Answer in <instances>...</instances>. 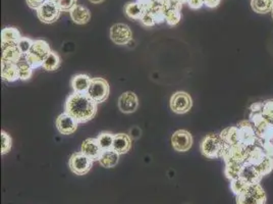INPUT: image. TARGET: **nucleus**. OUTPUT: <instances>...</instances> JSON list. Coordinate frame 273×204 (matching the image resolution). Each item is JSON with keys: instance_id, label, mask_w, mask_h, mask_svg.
Returning <instances> with one entry per match:
<instances>
[{"instance_id": "9d476101", "label": "nucleus", "mask_w": 273, "mask_h": 204, "mask_svg": "<svg viewBox=\"0 0 273 204\" xmlns=\"http://www.w3.org/2000/svg\"><path fill=\"white\" fill-rule=\"evenodd\" d=\"M193 105L191 96L186 92H176L170 99V108L174 113L184 114L188 112Z\"/></svg>"}, {"instance_id": "2eb2a0df", "label": "nucleus", "mask_w": 273, "mask_h": 204, "mask_svg": "<svg viewBox=\"0 0 273 204\" xmlns=\"http://www.w3.org/2000/svg\"><path fill=\"white\" fill-rule=\"evenodd\" d=\"M102 151L103 150L99 145L97 138H88L83 142L81 146V152L87 155L93 161L99 159Z\"/></svg>"}, {"instance_id": "58836bf2", "label": "nucleus", "mask_w": 273, "mask_h": 204, "mask_svg": "<svg viewBox=\"0 0 273 204\" xmlns=\"http://www.w3.org/2000/svg\"><path fill=\"white\" fill-rule=\"evenodd\" d=\"M258 144L261 145V147L263 148L265 154L269 157L273 158V141H258Z\"/></svg>"}, {"instance_id": "79ce46f5", "label": "nucleus", "mask_w": 273, "mask_h": 204, "mask_svg": "<svg viewBox=\"0 0 273 204\" xmlns=\"http://www.w3.org/2000/svg\"><path fill=\"white\" fill-rule=\"evenodd\" d=\"M47 0H27V5L33 9V10H38L44 3H46Z\"/></svg>"}, {"instance_id": "de8ad7c7", "label": "nucleus", "mask_w": 273, "mask_h": 204, "mask_svg": "<svg viewBox=\"0 0 273 204\" xmlns=\"http://www.w3.org/2000/svg\"><path fill=\"white\" fill-rule=\"evenodd\" d=\"M155 2L156 3H158V4H161V5H163L165 2H166V0H155Z\"/></svg>"}, {"instance_id": "37998d69", "label": "nucleus", "mask_w": 273, "mask_h": 204, "mask_svg": "<svg viewBox=\"0 0 273 204\" xmlns=\"http://www.w3.org/2000/svg\"><path fill=\"white\" fill-rule=\"evenodd\" d=\"M141 134H142V131H141V129L139 127H132L129 130L128 136L130 137V139L135 140V139H139L141 137Z\"/></svg>"}, {"instance_id": "49530a36", "label": "nucleus", "mask_w": 273, "mask_h": 204, "mask_svg": "<svg viewBox=\"0 0 273 204\" xmlns=\"http://www.w3.org/2000/svg\"><path fill=\"white\" fill-rule=\"evenodd\" d=\"M174 2H176V3L180 4V5H184V4L188 3V0H174Z\"/></svg>"}, {"instance_id": "6ab92c4d", "label": "nucleus", "mask_w": 273, "mask_h": 204, "mask_svg": "<svg viewBox=\"0 0 273 204\" xmlns=\"http://www.w3.org/2000/svg\"><path fill=\"white\" fill-rule=\"evenodd\" d=\"M131 146V139L127 134H116L114 135V140L112 144V149L119 155L126 153Z\"/></svg>"}, {"instance_id": "b1692460", "label": "nucleus", "mask_w": 273, "mask_h": 204, "mask_svg": "<svg viewBox=\"0 0 273 204\" xmlns=\"http://www.w3.org/2000/svg\"><path fill=\"white\" fill-rule=\"evenodd\" d=\"M222 140L225 142L226 145L232 146V145H237L241 144L240 142V132L238 127H231L225 129L223 132L220 134Z\"/></svg>"}, {"instance_id": "c756f323", "label": "nucleus", "mask_w": 273, "mask_h": 204, "mask_svg": "<svg viewBox=\"0 0 273 204\" xmlns=\"http://www.w3.org/2000/svg\"><path fill=\"white\" fill-rule=\"evenodd\" d=\"M97 140H98V143L101 146L102 150L112 149V144H113V140H114V134L109 133V132H102L97 137Z\"/></svg>"}, {"instance_id": "c03bdc74", "label": "nucleus", "mask_w": 273, "mask_h": 204, "mask_svg": "<svg viewBox=\"0 0 273 204\" xmlns=\"http://www.w3.org/2000/svg\"><path fill=\"white\" fill-rule=\"evenodd\" d=\"M220 0H204V6L209 9H215L219 6Z\"/></svg>"}, {"instance_id": "4c0bfd02", "label": "nucleus", "mask_w": 273, "mask_h": 204, "mask_svg": "<svg viewBox=\"0 0 273 204\" xmlns=\"http://www.w3.org/2000/svg\"><path fill=\"white\" fill-rule=\"evenodd\" d=\"M140 22L145 27H153V26L156 25L155 19H154V17L150 13H144L143 16L140 19Z\"/></svg>"}, {"instance_id": "0eeeda50", "label": "nucleus", "mask_w": 273, "mask_h": 204, "mask_svg": "<svg viewBox=\"0 0 273 204\" xmlns=\"http://www.w3.org/2000/svg\"><path fill=\"white\" fill-rule=\"evenodd\" d=\"M36 12L38 19L44 24H52L56 22L61 13L57 4L51 2V0H47L46 3H44Z\"/></svg>"}, {"instance_id": "09e8293b", "label": "nucleus", "mask_w": 273, "mask_h": 204, "mask_svg": "<svg viewBox=\"0 0 273 204\" xmlns=\"http://www.w3.org/2000/svg\"><path fill=\"white\" fill-rule=\"evenodd\" d=\"M271 16H272V19H273V11L271 12Z\"/></svg>"}, {"instance_id": "f3484780", "label": "nucleus", "mask_w": 273, "mask_h": 204, "mask_svg": "<svg viewBox=\"0 0 273 204\" xmlns=\"http://www.w3.org/2000/svg\"><path fill=\"white\" fill-rule=\"evenodd\" d=\"M92 80H93L92 78L89 77L88 75H84V74H79V75L74 76L71 81V85H72L74 92L87 93Z\"/></svg>"}, {"instance_id": "dca6fc26", "label": "nucleus", "mask_w": 273, "mask_h": 204, "mask_svg": "<svg viewBox=\"0 0 273 204\" xmlns=\"http://www.w3.org/2000/svg\"><path fill=\"white\" fill-rule=\"evenodd\" d=\"M240 177L243 180H245L249 185L259 184L263 178L261 176V174L259 173L258 169L255 166H253V165H251V163H248V162H246L243 165Z\"/></svg>"}, {"instance_id": "2f4dec72", "label": "nucleus", "mask_w": 273, "mask_h": 204, "mask_svg": "<svg viewBox=\"0 0 273 204\" xmlns=\"http://www.w3.org/2000/svg\"><path fill=\"white\" fill-rule=\"evenodd\" d=\"M262 177L270 174L273 171V158L266 156L265 159L256 167Z\"/></svg>"}, {"instance_id": "bb28decb", "label": "nucleus", "mask_w": 273, "mask_h": 204, "mask_svg": "<svg viewBox=\"0 0 273 204\" xmlns=\"http://www.w3.org/2000/svg\"><path fill=\"white\" fill-rule=\"evenodd\" d=\"M124 14L127 18H129L131 20H139L140 21V19L144 13H143L140 5L136 2H134V3H128L125 5Z\"/></svg>"}, {"instance_id": "aec40b11", "label": "nucleus", "mask_w": 273, "mask_h": 204, "mask_svg": "<svg viewBox=\"0 0 273 204\" xmlns=\"http://www.w3.org/2000/svg\"><path fill=\"white\" fill-rule=\"evenodd\" d=\"M2 78L6 82H16L20 80L18 64L15 62L2 61Z\"/></svg>"}, {"instance_id": "a19ab883", "label": "nucleus", "mask_w": 273, "mask_h": 204, "mask_svg": "<svg viewBox=\"0 0 273 204\" xmlns=\"http://www.w3.org/2000/svg\"><path fill=\"white\" fill-rule=\"evenodd\" d=\"M188 6L192 10H200L204 6V0H188Z\"/></svg>"}, {"instance_id": "7c9ffc66", "label": "nucleus", "mask_w": 273, "mask_h": 204, "mask_svg": "<svg viewBox=\"0 0 273 204\" xmlns=\"http://www.w3.org/2000/svg\"><path fill=\"white\" fill-rule=\"evenodd\" d=\"M17 64H18V69H19L20 80H23V81L29 80L33 75L34 69L26 60H20Z\"/></svg>"}, {"instance_id": "f8f14e48", "label": "nucleus", "mask_w": 273, "mask_h": 204, "mask_svg": "<svg viewBox=\"0 0 273 204\" xmlns=\"http://www.w3.org/2000/svg\"><path fill=\"white\" fill-rule=\"evenodd\" d=\"M171 144L175 151L187 152L193 145V137L186 130H177L171 137Z\"/></svg>"}, {"instance_id": "9b49d317", "label": "nucleus", "mask_w": 273, "mask_h": 204, "mask_svg": "<svg viewBox=\"0 0 273 204\" xmlns=\"http://www.w3.org/2000/svg\"><path fill=\"white\" fill-rule=\"evenodd\" d=\"M240 132V142L246 147L254 146L258 143L259 138L251 121L243 120L238 125Z\"/></svg>"}, {"instance_id": "c85d7f7f", "label": "nucleus", "mask_w": 273, "mask_h": 204, "mask_svg": "<svg viewBox=\"0 0 273 204\" xmlns=\"http://www.w3.org/2000/svg\"><path fill=\"white\" fill-rule=\"evenodd\" d=\"M163 6V11H164V15H165V22L169 25V26H175L179 23L180 19H181V14L180 11L177 10H173V9H169L166 6Z\"/></svg>"}, {"instance_id": "ddd939ff", "label": "nucleus", "mask_w": 273, "mask_h": 204, "mask_svg": "<svg viewBox=\"0 0 273 204\" xmlns=\"http://www.w3.org/2000/svg\"><path fill=\"white\" fill-rule=\"evenodd\" d=\"M55 125L56 129L60 134L71 135L77 131L79 122L72 115L64 111L63 113L59 114V116L56 119Z\"/></svg>"}, {"instance_id": "a211bd4d", "label": "nucleus", "mask_w": 273, "mask_h": 204, "mask_svg": "<svg viewBox=\"0 0 273 204\" xmlns=\"http://www.w3.org/2000/svg\"><path fill=\"white\" fill-rule=\"evenodd\" d=\"M72 21L77 25H85L87 24L91 19V13L90 11L83 6L77 5L72 9L70 12Z\"/></svg>"}, {"instance_id": "ea45409f", "label": "nucleus", "mask_w": 273, "mask_h": 204, "mask_svg": "<svg viewBox=\"0 0 273 204\" xmlns=\"http://www.w3.org/2000/svg\"><path fill=\"white\" fill-rule=\"evenodd\" d=\"M143 11V13H149L155 4V0H136Z\"/></svg>"}, {"instance_id": "f03ea898", "label": "nucleus", "mask_w": 273, "mask_h": 204, "mask_svg": "<svg viewBox=\"0 0 273 204\" xmlns=\"http://www.w3.org/2000/svg\"><path fill=\"white\" fill-rule=\"evenodd\" d=\"M50 51H51L50 46L46 41L41 39L35 40L30 52L27 55H25V60L33 69H37L39 66H42L43 60L50 53Z\"/></svg>"}, {"instance_id": "f704fd0d", "label": "nucleus", "mask_w": 273, "mask_h": 204, "mask_svg": "<svg viewBox=\"0 0 273 204\" xmlns=\"http://www.w3.org/2000/svg\"><path fill=\"white\" fill-rule=\"evenodd\" d=\"M262 115L267 120L273 122V100H267L263 102Z\"/></svg>"}, {"instance_id": "4be33fe9", "label": "nucleus", "mask_w": 273, "mask_h": 204, "mask_svg": "<svg viewBox=\"0 0 273 204\" xmlns=\"http://www.w3.org/2000/svg\"><path fill=\"white\" fill-rule=\"evenodd\" d=\"M118 160H119V154L115 152L113 149L103 150L98 159L100 166H102L105 169H112L116 167Z\"/></svg>"}, {"instance_id": "e433bc0d", "label": "nucleus", "mask_w": 273, "mask_h": 204, "mask_svg": "<svg viewBox=\"0 0 273 204\" xmlns=\"http://www.w3.org/2000/svg\"><path fill=\"white\" fill-rule=\"evenodd\" d=\"M57 6L61 12H71L77 6V0H58Z\"/></svg>"}, {"instance_id": "20e7f679", "label": "nucleus", "mask_w": 273, "mask_h": 204, "mask_svg": "<svg viewBox=\"0 0 273 204\" xmlns=\"http://www.w3.org/2000/svg\"><path fill=\"white\" fill-rule=\"evenodd\" d=\"M237 204H266V193L260 184L248 185L237 195Z\"/></svg>"}, {"instance_id": "f257e3e1", "label": "nucleus", "mask_w": 273, "mask_h": 204, "mask_svg": "<svg viewBox=\"0 0 273 204\" xmlns=\"http://www.w3.org/2000/svg\"><path fill=\"white\" fill-rule=\"evenodd\" d=\"M97 104L87 93H72L65 101L64 110L72 115L79 124L92 119L97 112Z\"/></svg>"}, {"instance_id": "473e14b6", "label": "nucleus", "mask_w": 273, "mask_h": 204, "mask_svg": "<svg viewBox=\"0 0 273 204\" xmlns=\"http://www.w3.org/2000/svg\"><path fill=\"white\" fill-rule=\"evenodd\" d=\"M248 185L249 184L245 180H243L241 177L231 181V189L236 194V196L239 195L242 191H244Z\"/></svg>"}, {"instance_id": "5701e85b", "label": "nucleus", "mask_w": 273, "mask_h": 204, "mask_svg": "<svg viewBox=\"0 0 273 204\" xmlns=\"http://www.w3.org/2000/svg\"><path fill=\"white\" fill-rule=\"evenodd\" d=\"M3 47V57L2 61H8V62H15L18 63L22 56V52L20 51L18 44L17 45H5Z\"/></svg>"}, {"instance_id": "c9c22d12", "label": "nucleus", "mask_w": 273, "mask_h": 204, "mask_svg": "<svg viewBox=\"0 0 273 204\" xmlns=\"http://www.w3.org/2000/svg\"><path fill=\"white\" fill-rule=\"evenodd\" d=\"M2 154H7L12 149V137L5 131H2Z\"/></svg>"}, {"instance_id": "39448f33", "label": "nucleus", "mask_w": 273, "mask_h": 204, "mask_svg": "<svg viewBox=\"0 0 273 204\" xmlns=\"http://www.w3.org/2000/svg\"><path fill=\"white\" fill-rule=\"evenodd\" d=\"M90 98H92L96 103L104 102L109 96V84L103 78H94L91 82V85L87 91Z\"/></svg>"}, {"instance_id": "1a4fd4ad", "label": "nucleus", "mask_w": 273, "mask_h": 204, "mask_svg": "<svg viewBox=\"0 0 273 204\" xmlns=\"http://www.w3.org/2000/svg\"><path fill=\"white\" fill-rule=\"evenodd\" d=\"M110 39L116 45H126L132 40V32L130 28L121 23H117L110 28Z\"/></svg>"}, {"instance_id": "412c9836", "label": "nucleus", "mask_w": 273, "mask_h": 204, "mask_svg": "<svg viewBox=\"0 0 273 204\" xmlns=\"http://www.w3.org/2000/svg\"><path fill=\"white\" fill-rule=\"evenodd\" d=\"M22 36L18 29L9 27L2 31V46L5 45H17Z\"/></svg>"}, {"instance_id": "cd10ccee", "label": "nucleus", "mask_w": 273, "mask_h": 204, "mask_svg": "<svg viewBox=\"0 0 273 204\" xmlns=\"http://www.w3.org/2000/svg\"><path fill=\"white\" fill-rule=\"evenodd\" d=\"M243 165L238 162H226L225 163V170H224V174L226 176V178L233 181L237 178L240 177L241 175V171H242Z\"/></svg>"}, {"instance_id": "4468645a", "label": "nucleus", "mask_w": 273, "mask_h": 204, "mask_svg": "<svg viewBox=\"0 0 273 204\" xmlns=\"http://www.w3.org/2000/svg\"><path fill=\"white\" fill-rule=\"evenodd\" d=\"M139 107V100L133 92L127 91L118 98V108L123 113H132Z\"/></svg>"}, {"instance_id": "6e6552de", "label": "nucleus", "mask_w": 273, "mask_h": 204, "mask_svg": "<svg viewBox=\"0 0 273 204\" xmlns=\"http://www.w3.org/2000/svg\"><path fill=\"white\" fill-rule=\"evenodd\" d=\"M225 163L226 162H238L241 165L247 162L248 158V147L244 146L243 144H237L229 146L226 145L222 156H221Z\"/></svg>"}, {"instance_id": "72a5a7b5", "label": "nucleus", "mask_w": 273, "mask_h": 204, "mask_svg": "<svg viewBox=\"0 0 273 204\" xmlns=\"http://www.w3.org/2000/svg\"><path fill=\"white\" fill-rule=\"evenodd\" d=\"M33 42H34L33 40H31L30 38H27V37H22L21 40L19 41L18 47L24 56L30 52L32 45H33Z\"/></svg>"}, {"instance_id": "a878e982", "label": "nucleus", "mask_w": 273, "mask_h": 204, "mask_svg": "<svg viewBox=\"0 0 273 204\" xmlns=\"http://www.w3.org/2000/svg\"><path fill=\"white\" fill-rule=\"evenodd\" d=\"M59 65H60V57L54 51H50V53L45 57L42 63V67L46 71H55L59 67Z\"/></svg>"}, {"instance_id": "423d86ee", "label": "nucleus", "mask_w": 273, "mask_h": 204, "mask_svg": "<svg viewBox=\"0 0 273 204\" xmlns=\"http://www.w3.org/2000/svg\"><path fill=\"white\" fill-rule=\"evenodd\" d=\"M93 160L89 158L87 155H85L84 153L80 152H76L74 153L69 161V166L71 171L78 175V176H84L87 173L90 172V170L92 169L93 166Z\"/></svg>"}, {"instance_id": "393cba45", "label": "nucleus", "mask_w": 273, "mask_h": 204, "mask_svg": "<svg viewBox=\"0 0 273 204\" xmlns=\"http://www.w3.org/2000/svg\"><path fill=\"white\" fill-rule=\"evenodd\" d=\"M251 7L258 14L271 13L273 11V0H251Z\"/></svg>"}, {"instance_id": "7ed1b4c3", "label": "nucleus", "mask_w": 273, "mask_h": 204, "mask_svg": "<svg viewBox=\"0 0 273 204\" xmlns=\"http://www.w3.org/2000/svg\"><path fill=\"white\" fill-rule=\"evenodd\" d=\"M226 144L220 135L211 134L203 139L200 149L204 156L208 158H217L222 156Z\"/></svg>"}, {"instance_id": "a18cd8bd", "label": "nucleus", "mask_w": 273, "mask_h": 204, "mask_svg": "<svg viewBox=\"0 0 273 204\" xmlns=\"http://www.w3.org/2000/svg\"><path fill=\"white\" fill-rule=\"evenodd\" d=\"M89 2H90L91 4H93V5H99V4L103 3L104 0H89Z\"/></svg>"}]
</instances>
